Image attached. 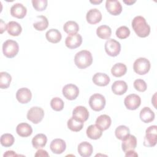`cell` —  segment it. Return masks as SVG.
Wrapping results in <instances>:
<instances>
[{
	"label": "cell",
	"instance_id": "cell-5",
	"mask_svg": "<svg viewBox=\"0 0 157 157\" xmlns=\"http://www.w3.org/2000/svg\"><path fill=\"white\" fill-rule=\"evenodd\" d=\"M150 63L145 58H139L133 64V69L136 73L139 75H145L148 72L150 69Z\"/></svg>",
	"mask_w": 157,
	"mask_h": 157
},
{
	"label": "cell",
	"instance_id": "cell-14",
	"mask_svg": "<svg viewBox=\"0 0 157 157\" xmlns=\"http://www.w3.org/2000/svg\"><path fill=\"white\" fill-rule=\"evenodd\" d=\"M16 98L20 103L27 104L32 98L31 91L27 88H20L16 93Z\"/></svg>",
	"mask_w": 157,
	"mask_h": 157
},
{
	"label": "cell",
	"instance_id": "cell-35",
	"mask_svg": "<svg viewBox=\"0 0 157 157\" xmlns=\"http://www.w3.org/2000/svg\"><path fill=\"white\" fill-rule=\"evenodd\" d=\"M129 129L124 125H120L118 126L115 131V134L117 138L121 140L129 134Z\"/></svg>",
	"mask_w": 157,
	"mask_h": 157
},
{
	"label": "cell",
	"instance_id": "cell-39",
	"mask_svg": "<svg viewBox=\"0 0 157 157\" xmlns=\"http://www.w3.org/2000/svg\"><path fill=\"white\" fill-rule=\"evenodd\" d=\"M33 6L37 11H43L47 6L48 1L47 0H33Z\"/></svg>",
	"mask_w": 157,
	"mask_h": 157
},
{
	"label": "cell",
	"instance_id": "cell-8",
	"mask_svg": "<svg viewBox=\"0 0 157 157\" xmlns=\"http://www.w3.org/2000/svg\"><path fill=\"white\" fill-rule=\"evenodd\" d=\"M105 52L110 56H117L121 51V45L119 42L113 39H108L104 45Z\"/></svg>",
	"mask_w": 157,
	"mask_h": 157
},
{
	"label": "cell",
	"instance_id": "cell-38",
	"mask_svg": "<svg viewBox=\"0 0 157 157\" xmlns=\"http://www.w3.org/2000/svg\"><path fill=\"white\" fill-rule=\"evenodd\" d=\"M115 34L118 38L120 39H124L129 37L130 34V30L127 26H121L117 29Z\"/></svg>",
	"mask_w": 157,
	"mask_h": 157
},
{
	"label": "cell",
	"instance_id": "cell-10",
	"mask_svg": "<svg viewBox=\"0 0 157 157\" xmlns=\"http://www.w3.org/2000/svg\"><path fill=\"white\" fill-rule=\"evenodd\" d=\"M124 103L128 109L134 110L140 105L141 99L137 94H131L125 98Z\"/></svg>",
	"mask_w": 157,
	"mask_h": 157
},
{
	"label": "cell",
	"instance_id": "cell-6",
	"mask_svg": "<svg viewBox=\"0 0 157 157\" xmlns=\"http://www.w3.org/2000/svg\"><path fill=\"white\" fill-rule=\"evenodd\" d=\"M89 105L94 111L102 110L105 105V99L101 94L96 93L91 96L89 99Z\"/></svg>",
	"mask_w": 157,
	"mask_h": 157
},
{
	"label": "cell",
	"instance_id": "cell-44",
	"mask_svg": "<svg viewBox=\"0 0 157 157\" xmlns=\"http://www.w3.org/2000/svg\"><path fill=\"white\" fill-rule=\"evenodd\" d=\"M0 29H1V33H3V32L7 30V27L6 23L3 21L1 19V23H0Z\"/></svg>",
	"mask_w": 157,
	"mask_h": 157
},
{
	"label": "cell",
	"instance_id": "cell-21",
	"mask_svg": "<svg viewBox=\"0 0 157 157\" xmlns=\"http://www.w3.org/2000/svg\"><path fill=\"white\" fill-rule=\"evenodd\" d=\"M16 132L18 136L23 137H26L32 134L33 128L30 124L26 123H21L17 125Z\"/></svg>",
	"mask_w": 157,
	"mask_h": 157
},
{
	"label": "cell",
	"instance_id": "cell-7",
	"mask_svg": "<svg viewBox=\"0 0 157 157\" xmlns=\"http://www.w3.org/2000/svg\"><path fill=\"white\" fill-rule=\"evenodd\" d=\"M26 117L28 120L34 124H37L42 120L44 117V111L41 107H33L28 111Z\"/></svg>",
	"mask_w": 157,
	"mask_h": 157
},
{
	"label": "cell",
	"instance_id": "cell-27",
	"mask_svg": "<svg viewBox=\"0 0 157 157\" xmlns=\"http://www.w3.org/2000/svg\"><path fill=\"white\" fill-rule=\"evenodd\" d=\"M86 132L87 136L90 139L93 140L99 139L102 134V131L101 130L96 124L90 125L87 128Z\"/></svg>",
	"mask_w": 157,
	"mask_h": 157
},
{
	"label": "cell",
	"instance_id": "cell-11",
	"mask_svg": "<svg viewBox=\"0 0 157 157\" xmlns=\"http://www.w3.org/2000/svg\"><path fill=\"white\" fill-rule=\"evenodd\" d=\"M82 43V37L79 34L69 35L65 40L66 46L70 49H74L80 46Z\"/></svg>",
	"mask_w": 157,
	"mask_h": 157
},
{
	"label": "cell",
	"instance_id": "cell-33",
	"mask_svg": "<svg viewBox=\"0 0 157 157\" xmlns=\"http://www.w3.org/2000/svg\"><path fill=\"white\" fill-rule=\"evenodd\" d=\"M64 31L68 34H74L79 30L78 25L74 21H68L66 22L63 26Z\"/></svg>",
	"mask_w": 157,
	"mask_h": 157
},
{
	"label": "cell",
	"instance_id": "cell-37",
	"mask_svg": "<svg viewBox=\"0 0 157 157\" xmlns=\"http://www.w3.org/2000/svg\"><path fill=\"white\" fill-rule=\"evenodd\" d=\"M50 105L53 110L55 111H61L63 109L64 104L61 98L55 97L51 100Z\"/></svg>",
	"mask_w": 157,
	"mask_h": 157
},
{
	"label": "cell",
	"instance_id": "cell-13",
	"mask_svg": "<svg viewBox=\"0 0 157 157\" xmlns=\"http://www.w3.org/2000/svg\"><path fill=\"white\" fill-rule=\"evenodd\" d=\"M137 146L136 137L131 134H128L122 140L121 147L123 151L125 153L129 150H134Z\"/></svg>",
	"mask_w": 157,
	"mask_h": 157
},
{
	"label": "cell",
	"instance_id": "cell-30",
	"mask_svg": "<svg viewBox=\"0 0 157 157\" xmlns=\"http://www.w3.org/2000/svg\"><path fill=\"white\" fill-rule=\"evenodd\" d=\"M127 71L126 66L121 63H118L113 66L111 69L112 74L116 77H120L124 75Z\"/></svg>",
	"mask_w": 157,
	"mask_h": 157
},
{
	"label": "cell",
	"instance_id": "cell-16",
	"mask_svg": "<svg viewBox=\"0 0 157 157\" xmlns=\"http://www.w3.org/2000/svg\"><path fill=\"white\" fill-rule=\"evenodd\" d=\"M50 148L53 153L61 154L65 151L66 144L64 140L61 139H55L50 143Z\"/></svg>",
	"mask_w": 157,
	"mask_h": 157
},
{
	"label": "cell",
	"instance_id": "cell-42",
	"mask_svg": "<svg viewBox=\"0 0 157 157\" xmlns=\"http://www.w3.org/2000/svg\"><path fill=\"white\" fill-rule=\"evenodd\" d=\"M4 157L5 156H18V155H17L15 151H12V150H9L7 151L4 154Z\"/></svg>",
	"mask_w": 157,
	"mask_h": 157
},
{
	"label": "cell",
	"instance_id": "cell-26",
	"mask_svg": "<svg viewBox=\"0 0 157 157\" xmlns=\"http://www.w3.org/2000/svg\"><path fill=\"white\" fill-rule=\"evenodd\" d=\"M47 40L53 44L59 42L62 37L61 33L56 29H50L45 33Z\"/></svg>",
	"mask_w": 157,
	"mask_h": 157
},
{
	"label": "cell",
	"instance_id": "cell-43",
	"mask_svg": "<svg viewBox=\"0 0 157 157\" xmlns=\"http://www.w3.org/2000/svg\"><path fill=\"white\" fill-rule=\"evenodd\" d=\"M125 156L127 157V156H137L138 155L137 153L134 151V150H129V151H127L126 152H125Z\"/></svg>",
	"mask_w": 157,
	"mask_h": 157
},
{
	"label": "cell",
	"instance_id": "cell-28",
	"mask_svg": "<svg viewBox=\"0 0 157 157\" xmlns=\"http://www.w3.org/2000/svg\"><path fill=\"white\" fill-rule=\"evenodd\" d=\"M7 31L10 35L12 36H18L21 34L22 28L17 21H10L7 25Z\"/></svg>",
	"mask_w": 157,
	"mask_h": 157
},
{
	"label": "cell",
	"instance_id": "cell-1",
	"mask_svg": "<svg viewBox=\"0 0 157 157\" xmlns=\"http://www.w3.org/2000/svg\"><path fill=\"white\" fill-rule=\"evenodd\" d=\"M132 27L136 34L140 37H146L150 34V27L142 16H136L133 18Z\"/></svg>",
	"mask_w": 157,
	"mask_h": 157
},
{
	"label": "cell",
	"instance_id": "cell-46",
	"mask_svg": "<svg viewBox=\"0 0 157 157\" xmlns=\"http://www.w3.org/2000/svg\"><path fill=\"white\" fill-rule=\"evenodd\" d=\"M102 0H99V1H90V2L91 3H92V4H100V3H101L102 2Z\"/></svg>",
	"mask_w": 157,
	"mask_h": 157
},
{
	"label": "cell",
	"instance_id": "cell-36",
	"mask_svg": "<svg viewBox=\"0 0 157 157\" xmlns=\"http://www.w3.org/2000/svg\"><path fill=\"white\" fill-rule=\"evenodd\" d=\"M15 141L14 137L11 134L6 133L1 136V144L5 147L12 146Z\"/></svg>",
	"mask_w": 157,
	"mask_h": 157
},
{
	"label": "cell",
	"instance_id": "cell-15",
	"mask_svg": "<svg viewBox=\"0 0 157 157\" xmlns=\"http://www.w3.org/2000/svg\"><path fill=\"white\" fill-rule=\"evenodd\" d=\"M26 7L21 3H16L10 8L11 15L19 19L23 18L26 16Z\"/></svg>",
	"mask_w": 157,
	"mask_h": 157
},
{
	"label": "cell",
	"instance_id": "cell-12",
	"mask_svg": "<svg viewBox=\"0 0 157 157\" xmlns=\"http://www.w3.org/2000/svg\"><path fill=\"white\" fill-rule=\"evenodd\" d=\"M105 7L109 13L113 15H118L122 11L120 2L117 0H107L105 2Z\"/></svg>",
	"mask_w": 157,
	"mask_h": 157
},
{
	"label": "cell",
	"instance_id": "cell-40",
	"mask_svg": "<svg viewBox=\"0 0 157 157\" xmlns=\"http://www.w3.org/2000/svg\"><path fill=\"white\" fill-rule=\"evenodd\" d=\"M134 88L140 92H144L147 88L146 82L142 79H136L134 82Z\"/></svg>",
	"mask_w": 157,
	"mask_h": 157
},
{
	"label": "cell",
	"instance_id": "cell-2",
	"mask_svg": "<svg viewBox=\"0 0 157 157\" xmlns=\"http://www.w3.org/2000/svg\"><path fill=\"white\" fill-rule=\"evenodd\" d=\"M74 63L79 69H85L90 66L93 63L92 55L88 50H81L75 54Z\"/></svg>",
	"mask_w": 157,
	"mask_h": 157
},
{
	"label": "cell",
	"instance_id": "cell-25",
	"mask_svg": "<svg viewBox=\"0 0 157 157\" xmlns=\"http://www.w3.org/2000/svg\"><path fill=\"white\" fill-rule=\"evenodd\" d=\"M47 137L44 134H37L32 139V145L36 149H39L45 146Z\"/></svg>",
	"mask_w": 157,
	"mask_h": 157
},
{
	"label": "cell",
	"instance_id": "cell-19",
	"mask_svg": "<svg viewBox=\"0 0 157 157\" xmlns=\"http://www.w3.org/2000/svg\"><path fill=\"white\" fill-rule=\"evenodd\" d=\"M93 83L99 86H107L110 82V77L108 75L104 73L98 72L95 74L93 77Z\"/></svg>",
	"mask_w": 157,
	"mask_h": 157
},
{
	"label": "cell",
	"instance_id": "cell-45",
	"mask_svg": "<svg viewBox=\"0 0 157 157\" xmlns=\"http://www.w3.org/2000/svg\"><path fill=\"white\" fill-rule=\"evenodd\" d=\"M136 1H132V0H128V1H123V2L125 3L126 4L128 5V6H130V5H132L134 3H135Z\"/></svg>",
	"mask_w": 157,
	"mask_h": 157
},
{
	"label": "cell",
	"instance_id": "cell-32",
	"mask_svg": "<svg viewBox=\"0 0 157 157\" xmlns=\"http://www.w3.org/2000/svg\"><path fill=\"white\" fill-rule=\"evenodd\" d=\"M96 34L102 39H107L112 34V29L107 25H101L97 28Z\"/></svg>",
	"mask_w": 157,
	"mask_h": 157
},
{
	"label": "cell",
	"instance_id": "cell-18",
	"mask_svg": "<svg viewBox=\"0 0 157 157\" xmlns=\"http://www.w3.org/2000/svg\"><path fill=\"white\" fill-rule=\"evenodd\" d=\"M72 116L84 122L88 120L89 112L85 107L79 105L75 107L73 110Z\"/></svg>",
	"mask_w": 157,
	"mask_h": 157
},
{
	"label": "cell",
	"instance_id": "cell-17",
	"mask_svg": "<svg viewBox=\"0 0 157 157\" xmlns=\"http://www.w3.org/2000/svg\"><path fill=\"white\" fill-rule=\"evenodd\" d=\"M86 19L88 23L94 25L100 22L102 20V14L97 9H91L88 11L86 15Z\"/></svg>",
	"mask_w": 157,
	"mask_h": 157
},
{
	"label": "cell",
	"instance_id": "cell-4",
	"mask_svg": "<svg viewBox=\"0 0 157 157\" xmlns=\"http://www.w3.org/2000/svg\"><path fill=\"white\" fill-rule=\"evenodd\" d=\"M157 142V126L152 125L145 131V136L144 140V145L147 147H152L156 145Z\"/></svg>",
	"mask_w": 157,
	"mask_h": 157
},
{
	"label": "cell",
	"instance_id": "cell-23",
	"mask_svg": "<svg viewBox=\"0 0 157 157\" xmlns=\"http://www.w3.org/2000/svg\"><path fill=\"white\" fill-rule=\"evenodd\" d=\"M77 150L80 156L83 157H89L91 155L93 148L91 144L88 142H82L78 144Z\"/></svg>",
	"mask_w": 157,
	"mask_h": 157
},
{
	"label": "cell",
	"instance_id": "cell-41",
	"mask_svg": "<svg viewBox=\"0 0 157 157\" xmlns=\"http://www.w3.org/2000/svg\"><path fill=\"white\" fill-rule=\"evenodd\" d=\"M49 155L48 154V153L47 152V151L42 150V149H39L38 150L36 154H35V156H48Z\"/></svg>",
	"mask_w": 157,
	"mask_h": 157
},
{
	"label": "cell",
	"instance_id": "cell-24",
	"mask_svg": "<svg viewBox=\"0 0 157 157\" xmlns=\"http://www.w3.org/2000/svg\"><path fill=\"white\" fill-rule=\"evenodd\" d=\"M140 120L145 123H148L151 122L155 119V113L151 109L148 107H144L140 112Z\"/></svg>",
	"mask_w": 157,
	"mask_h": 157
},
{
	"label": "cell",
	"instance_id": "cell-29",
	"mask_svg": "<svg viewBox=\"0 0 157 157\" xmlns=\"http://www.w3.org/2000/svg\"><path fill=\"white\" fill-rule=\"evenodd\" d=\"M68 128L74 132H78L82 129L83 127V122L79 119L72 116L67 123Z\"/></svg>",
	"mask_w": 157,
	"mask_h": 157
},
{
	"label": "cell",
	"instance_id": "cell-9",
	"mask_svg": "<svg viewBox=\"0 0 157 157\" xmlns=\"http://www.w3.org/2000/svg\"><path fill=\"white\" fill-rule=\"evenodd\" d=\"M62 93L63 96L69 100L75 99L79 94L78 88L74 84H67L66 85L62 90Z\"/></svg>",
	"mask_w": 157,
	"mask_h": 157
},
{
	"label": "cell",
	"instance_id": "cell-22",
	"mask_svg": "<svg viewBox=\"0 0 157 157\" xmlns=\"http://www.w3.org/2000/svg\"><path fill=\"white\" fill-rule=\"evenodd\" d=\"M128 90V85L123 80H117L112 85V92L117 95L124 94Z\"/></svg>",
	"mask_w": 157,
	"mask_h": 157
},
{
	"label": "cell",
	"instance_id": "cell-34",
	"mask_svg": "<svg viewBox=\"0 0 157 157\" xmlns=\"http://www.w3.org/2000/svg\"><path fill=\"white\" fill-rule=\"evenodd\" d=\"M12 80L11 75L6 72H1L0 73V88L1 89L7 88L10 84Z\"/></svg>",
	"mask_w": 157,
	"mask_h": 157
},
{
	"label": "cell",
	"instance_id": "cell-3",
	"mask_svg": "<svg viewBox=\"0 0 157 157\" xmlns=\"http://www.w3.org/2000/svg\"><path fill=\"white\" fill-rule=\"evenodd\" d=\"M19 51L18 43L13 40L9 39L5 41L2 44V52L4 56L9 58L15 57Z\"/></svg>",
	"mask_w": 157,
	"mask_h": 157
},
{
	"label": "cell",
	"instance_id": "cell-31",
	"mask_svg": "<svg viewBox=\"0 0 157 157\" xmlns=\"http://www.w3.org/2000/svg\"><path fill=\"white\" fill-rule=\"evenodd\" d=\"M38 20L33 23V27L37 31H44L48 28V21L45 16L40 15L37 16Z\"/></svg>",
	"mask_w": 157,
	"mask_h": 157
},
{
	"label": "cell",
	"instance_id": "cell-20",
	"mask_svg": "<svg viewBox=\"0 0 157 157\" xmlns=\"http://www.w3.org/2000/svg\"><path fill=\"white\" fill-rule=\"evenodd\" d=\"M112 120L107 115H101L96 120V125L102 131L107 130L111 125Z\"/></svg>",
	"mask_w": 157,
	"mask_h": 157
}]
</instances>
